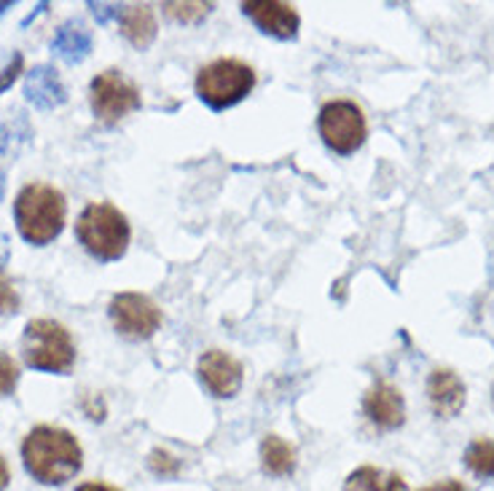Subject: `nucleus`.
<instances>
[{
    "label": "nucleus",
    "mask_w": 494,
    "mask_h": 491,
    "mask_svg": "<svg viewBox=\"0 0 494 491\" xmlns=\"http://www.w3.org/2000/svg\"><path fill=\"white\" fill-rule=\"evenodd\" d=\"M108 314L116 333L129 341H148L162 328V309L145 293H116L108 304Z\"/></svg>",
    "instance_id": "nucleus-8"
},
{
    "label": "nucleus",
    "mask_w": 494,
    "mask_h": 491,
    "mask_svg": "<svg viewBox=\"0 0 494 491\" xmlns=\"http://www.w3.org/2000/svg\"><path fill=\"white\" fill-rule=\"evenodd\" d=\"M22 465L44 486H62L84 467V448L70 430L38 425L22 440Z\"/></svg>",
    "instance_id": "nucleus-1"
},
{
    "label": "nucleus",
    "mask_w": 494,
    "mask_h": 491,
    "mask_svg": "<svg viewBox=\"0 0 494 491\" xmlns=\"http://www.w3.org/2000/svg\"><path fill=\"white\" fill-rule=\"evenodd\" d=\"M19 304H22V299H19L14 282L0 274V314H16Z\"/></svg>",
    "instance_id": "nucleus-23"
},
{
    "label": "nucleus",
    "mask_w": 494,
    "mask_h": 491,
    "mask_svg": "<svg viewBox=\"0 0 494 491\" xmlns=\"http://www.w3.org/2000/svg\"><path fill=\"white\" fill-rule=\"evenodd\" d=\"M11 5H14V3H8V0H0V16H3V14L11 8Z\"/></svg>",
    "instance_id": "nucleus-33"
},
{
    "label": "nucleus",
    "mask_w": 494,
    "mask_h": 491,
    "mask_svg": "<svg viewBox=\"0 0 494 491\" xmlns=\"http://www.w3.org/2000/svg\"><path fill=\"white\" fill-rule=\"evenodd\" d=\"M64 218L67 201L60 188L49 183H27L16 193L14 223L27 245H52L64 229Z\"/></svg>",
    "instance_id": "nucleus-2"
},
{
    "label": "nucleus",
    "mask_w": 494,
    "mask_h": 491,
    "mask_svg": "<svg viewBox=\"0 0 494 491\" xmlns=\"http://www.w3.org/2000/svg\"><path fill=\"white\" fill-rule=\"evenodd\" d=\"M75 237L92 258L111 263L126 255L132 226L122 210L111 201H92L81 210L75 221Z\"/></svg>",
    "instance_id": "nucleus-3"
},
{
    "label": "nucleus",
    "mask_w": 494,
    "mask_h": 491,
    "mask_svg": "<svg viewBox=\"0 0 494 491\" xmlns=\"http://www.w3.org/2000/svg\"><path fill=\"white\" fill-rule=\"evenodd\" d=\"M148 470H151L156 478H178L181 470H183V465H181V459H178L173 451L156 446V448L148 454Z\"/></svg>",
    "instance_id": "nucleus-21"
},
{
    "label": "nucleus",
    "mask_w": 494,
    "mask_h": 491,
    "mask_svg": "<svg viewBox=\"0 0 494 491\" xmlns=\"http://www.w3.org/2000/svg\"><path fill=\"white\" fill-rule=\"evenodd\" d=\"M261 470L272 478H288L296 470V446L280 435H266L261 440Z\"/></svg>",
    "instance_id": "nucleus-16"
},
{
    "label": "nucleus",
    "mask_w": 494,
    "mask_h": 491,
    "mask_svg": "<svg viewBox=\"0 0 494 491\" xmlns=\"http://www.w3.org/2000/svg\"><path fill=\"white\" fill-rule=\"evenodd\" d=\"M465 381L451 368H435L428 378V400L438 419H454L465 408Z\"/></svg>",
    "instance_id": "nucleus-13"
},
{
    "label": "nucleus",
    "mask_w": 494,
    "mask_h": 491,
    "mask_svg": "<svg viewBox=\"0 0 494 491\" xmlns=\"http://www.w3.org/2000/svg\"><path fill=\"white\" fill-rule=\"evenodd\" d=\"M75 491H122V489L114 486V484H105V481H86V484H81Z\"/></svg>",
    "instance_id": "nucleus-28"
},
{
    "label": "nucleus",
    "mask_w": 494,
    "mask_h": 491,
    "mask_svg": "<svg viewBox=\"0 0 494 491\" xmlns=\"http://www.w3.org/2000/svg\"><path fill=\"white\" fill-rule=\"evenodd\" d=\"M86 5L92 8V16H94L100 25H111L114 19H119L124 8L119 3H86Z\"/></svg>",
    "instance_id": "nucleus-25"
},
{
    "label": "nucleus",
    "mask_w": 494,
    "mask_h": 491,
    "mask_svg": "<svg viewBox=\"0 0 494 491\" xmlns=\"http://www.w3.org/2000/svg\"><path fill=\"white\" fill-rule=\"evenodd\" d=\"M46 8H49V3H41V5H35V11H33V14H27V16L22 19V27H27V25H30V22H33V19H35L38 14H44Z\"/></svg>",
    "instance_id": "nucleus-31"
},
{
    "label": "nucleus",
    "mask_w": 494,
    "mask_h": 491,
    "mask_svg": "<svg viewBox=\"0 0 494 491\" xmlns=\"http://www.w3.org/2000/svg\"><path fill=\"white\" fill-rule=\"evenodd\" d=\"M8 484H11V470H8V462L0 454V491L8 489Z\"/></svg>",
    "instance_id": "nucleus-30"
},
{
    "label": "nucleus",
    "mask_w": 494,
    "mask_h": 491,
    "mask_svg": "<svg viewBox=\"0 0 494 491\" xmlns=\"http://www.w3.org/2000/svg\"><path fill=\"white\" fill-rule=\"evenodd\" d=\"M255 86V70L242 60L221 57L204 64L196 75V94L212 111H226L242 103Z\"/></svg>",
    "instance_id": "nucleus-5"
},
{
    "label": "nucleus",
    "mask_w": 494,
    "mask_h": 491,
    "mask_svg": "<svg viewBox=\"0 0 494 491\" xmlns=\"http://www.w3.org/2000/svg\"><path fill=\"white\" fill-rule=\"evenodd\" d=\"M22 360L27 368L67 376L75 366V341L62 322L35 317L22 333Z\"/></svg>",
    "instance_id": "nucleus-4"
},
{
    "label": "nucleus",
    "mask_w": 494,
    "mask_h": 491,
    "mask_svg": "<svg viewBox=\"0 0 494 491\" xmlns=\"http://www.w3.org/2000/svg\"><path fill=\"white\" fill-rule=\"evenodd\" d=\"M344 491H409V484L400 473L363 465L352 470L344 481Z\"/></svg>",
    "instance_id": "nucleus-17"
},
{
    "label": "nucleus",
    "mask_w": 494,
    "mask_h": 491,
    "mask_svg": "<svg viewBox=\"0 0 494 491\" xmlns=\"http://www.w3.org/2000/svg\"><path fill=\"white\" fill-rule=\"evenodd\" d=\"M84 411L92 422H103L105 419V403L100 395H86L84 398Z\"/></svg>",
    "instance_id": "nucleus-26"
},
{
    "label": "nucleus",
    "mask_w": 494,
    "mask_h": 491,
    "mask_svg": "<svg viewBox=\"0 0 494 491\" xmlns=\"http://www.w3.org/2000/svg\"><path fill=\"white\" fill-rule=\"evenodd\" d=\"M242 14L252 19V25L277 38V41H291L299 35L301 27V16L291 3H280V0H245L242 3Z\"/></svg>",
    "instance_id": "nucleus-10"
},
{
    "label": "nucleus",
    "mask_w": 494,
    "mask_h": 491,
    "mask_svg": "<svg viewBox=\"0 0 494 491\" xmlns=\"http://www.w3.org/2000/svg\"><path fill=\"white\" fill-rule=\"evenodd\" d=\"M420 491H468V486H462L459 481L449 478V481H438V484H430V486H425V489Z\"/></svg>",
    "instance_id": "nucleus-27"
},
{
    "label": "nucleus",
    "mask_w": 494,
    "mask_h": 491,
    "mask_svg": "<svg viewBox=\"0 0 494 491\" xmlns=\"http://www.w3.org/2000/svg\"><path fill=\"white\" fill-rule=\"evenodd\" d=\"M492 403H494V389H492Z\"/></svg>",
    "instance_id": "nucleus-34"
},
{
    "label": "nucleus",
    "mask_w": 494,
    "mask_h": 491,
    "mask_svg": "<svg viewBox=\"0 0 494 491\" xmlns=\"http://www.w3.org/2000/svg\"><path fill=\"white\" fill-rule=\"evenodd\" d=\"M8 260H11V242L5 234H0V271L8 266Z\"/></svg>",
    "instance_id": "nucleus-29"
},
{
    "label": "nucleus",
    "mask_w": 494,
    "mask_h": 491,
    "mask_svg": "<svg viewBox=\"0 0 494 491\" xmlns=\"http://www.w3.org/2000/svg\"><path fill=\"white\" fill-rule=\"evenodd\" d=\"M162 8L178 25H199L210 16L212 3H162Z\"/></svg>",
    "instance_id": "nucleus-20"
},
{
    "label": "nucleus",
    "mask_w": 494,
    "mask_h": 491,
    "mask_svg": "<svg viewBox=\"0 0 494 491\" xmlns=\"http://www.w3.org/2000/svg\"><path fill=\"white\" fill-rule=\"evenodd\" d=\"M19 384V366L11 355L0 352V398H11Z\"/></svg>",
    "instance_id": "nucleus-22"
},
{
    "label": "nucleus",
    "mask_w": 494,
    "mask_h": 491,
    "mask_svg": "<svg viewBox=\"0 0 494 491\" xmlns=\"http://www.w3.org/2000/svg\"><path fill=\"white\" fill-rule=\"evenodd\" d=\"M25 100L38 111H57L67 103V86L54 64H35L25 73Z\"/></svg>",
    "instance_id": "nucleus-12"
},
{
    "label": "nucleus",
    "mask_w": 494,
    "mask_h": 491,
    "mask_svg": "<svg viewBox=\"0 0 494 491\" xmlns=\"http://www.w3.org/2000/svg\"><path fill=\"white\" fill-rule=\"evenodd\" d=\"M22 73H25V57L16 52V54L11 57V62L0 70V94H3V92H8V89L16 83V78H19Z\"/></svg>",
    "instance_id": "nucleus-24"
},
{
    "label": "nucleus",
    "mask_w": 494,
    "mask_h": 491,
    "mask_svg": "<svg viewBox=\"0 0 494 491\" xmlns=\"http://www.w3.org/2000/svg\"><path fill=\"white\" fill-rule=\"evenodd\" d=\"M3 196H5V172L0 167V201H3Z\"/></svg>",
    "instance_id": "nucleus-32"
},
{
    "label": "nucleus",
    "mask_w": 494,
    "mask_h": 491,
    "mask_svg": "<svg viewBox=\"0 0 494 491\" xmlns=\"http://www.w3.org/2000/svg\"><path fill=\"white\" fill-rule=\"evenodd\" d=\"M363 414L379 430H398L406 422V400L403 392L390 381H376L363 398Z\"/></svg>",
    "instance_id": "nucleus-11"
},
{
    "label": "nucleus",
    "mask_w": 494,
    "mask_h": 491,
    "mask_svg": "<svg viewBox=\"0 0 494 491\" xmlns=\"http://www.w3.org/2000/svg\"><path fill=\"white\" fill-rule=\"evenodd\" d=\"M92 46H94L92 30L86 25L75 22V19L60 25V30L52 38V52L67 64H81L92 54Z\"/></svg>",
    "instance_id": "nucleus-15"
},
{
    "label": "nucleus",
    "mask_w": 494,
    "mask_h": 491,
    "mask_svg": "<svg viewBox=\"0 0 494 491\" xmlns=\"http://www.w3.org/2000/svg\"><path fill=\"white\" fill-rule=\"evenodd\" d=\"M89 105L94 119H100L103 123L114 126L122 119H126L129 113L140 111L143 97L140 89L124 75L122 70H103L92 78L89 83Z\"/></svg>",
    "instance_id": "nucleus-7"
},
{
    "label": "nucleus",
    "mask_w": 494,
    "mask_h": 491,
    "mask_svg": "<svg viewBox=\"0 0 494 491\" xmlns=\"http://www.w3.org/2000/svg\"><path fill=\"white\" fill-rule=\"evenodd\" d=\"M317 129H320L322 142L339 156L355 153L358 148H363V142L369 137L366 116L352 100L325 103L320 111V119H317Z\"/></svg>",
    "instance_id": "nucleus-6"
},
{
    "label": "nucleus",
    "mask_w": 494,
    "mask_h": 491,
    "mask_svg": "<svg viewBox=\"0 0 494 491\" xmlns=\"http://www.w3.org/2000/svg\"><path fill=\"white\" fill-rule=\"evenodd\" d=\"M199 378L202 384L215 395V398H234L240 389H242V381H245V368L242 363L223 352V349H207L202 358H199Z\"/></svg>",
    "instance_id": "nucleus-9"
},
{
    "label": "nucleus",
    "mask_w": 494,
    "mask_h": 491,
    "mask_svg": "<svg viewBox=\"0 0 494 491\" xmlns=\"http://www.w3.org/2000/svg\"><path fill=\"white\" fill-rule=\"evenodd\" d=\"M465 465L479 478H494V440L492 437H476L465 448Z\"/></svg>",
    "instance_id": "nucleus-18"
},
{
    "label": "nucleus",
    "mask_w": 494,
    "mask_h": 491,
    "mask_svg": "<svg viewBox=\"0 0 494 491\" xmlns=\"http://www.w3.org/2000/svg\"><path fill=\"white\" fill-rule=\"evenodd\" d=\"M119 27L122 35L140 52L151 49V44L159 35V25H156V14L148 3H132L124 5L122 16H119Z\"/></svg>",
    "instance_id": "nucleus-14"
},
{
    "label": "nucleus",
    "mask_w": 494,
    "mask_h": 491,
    "mask_svg": "<svg viewBox=\"0 0 494 491\" xmlns=\"http://www.w3.org/2000/svg\"><path fill=\"white\" fill-rule=\"evenodd\" d=\"M33 137V126L27 116L16 113L11 122L0 123V153H16L19 145H25Z\"/></svg>",
    "instance_id": "nucleus-19"
}]
</instances>
